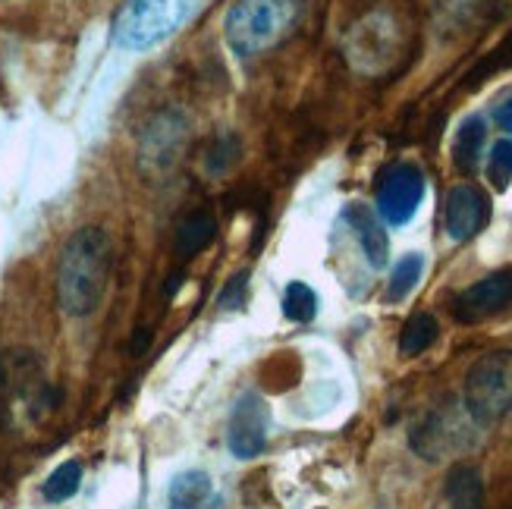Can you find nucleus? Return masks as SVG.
<instances>
[{"label":"nucleus","mask_w":512,"mask_h":509,"mask_svg":"<svg viewBox=\"0 0 512 509\" xmlns=\"http://www.w3.org/2000/svg\"><path fill=\"white\" fill-rule=\"evenodd\" d=\"M114 242L101 227H82L63 242L57 261V305L70 318H88L104 302Z\"/></svg>","instance_id":"f257e3e1"},{"label":"nucleus","mask_w":512,"mask_h":509,"mask_svg":"<svg viewBox=\"0 0 512 509\" xmlns=\"http://www.w3.org/2000/svg\"><path fill=\"white\" fill-rule=\"evenodd\" d=\"M57 393L44 378V365L32 349H7L0 356V418L7 428H29L48 418Z\"/></svg>","instance_id":"f03ea898"},{"label":"nucleus","mask_w":512,"mask_h":509,"mask_svg":"<svg viewBox=\"0 0 512 509\" xmlns=\"http://www.w3.org/2000/svg\"><path fill=\"white\" fill-rule=\"evenodd\" d=\"M299 0H236L224 19V38L239 57L277 48L299 19Z\"/></svg>","instance_id":"7ed1b4c3"},{"label":"nucleus","mask_w":512,"mask_h":509,"mask_svg":"<svg viewBox=\"0 0 512 509\" xmlns=\"http://www.w3.org/2000/svg\"><path fill=\"white\" fill-rule=\"evenodd\" d=\"M192 0H123L114 16V41L126 51H148L183 26Z\"/></svg>","instance_id":"20e7f679"},{"label":"nucleus","mask_w":512,"mask_h":509,"mask_svg":"<svg viewBox=\"0 0 512 509\" xmlns=\"http://www.w3.org/2000/svg\"><path fill=\"white\" fill-rule=\"evenodd\" d=\"M465 412L478 425H494L512 412V349H494L465 374Z\"/></svg>","instance_id":"39448f33"},{"label":"nucleus","mask_w":512,"mask_h":509,"mask_svg":"<svg viewBox=\"0 0 512 509\" xmlns=\"http://www.w3.org/2000/svg\"><path fill=\"white\" fill-rule=\"evenodd\" d=\"M478 422L469 412H459L453 406H440L434 412H428L421 422L412 428L409 444L412 450L428 459V462H440L443 456H453L472 447V428Z\"/></svg>","instance_id":"423d86ee"},{"label":"nucleus","mask_w":512,"mask_h":509,"mask_svg":"<svg viewBox=\"0 0 512 509\" xmlns=\"http://www.w3.org/2000/svg\"><path fill=\"white\" fill-rule=\"evenodd\" d=\"M425 198V173L415 164H393L377 183V214L390 227H406Z\"/></svg>","instance_id":"0eeeda50"},{"label":"nucleus","mask_w":512,"mask_h":509,"mask_svg":"<svg viewBox=\"0 0 512 509\" xmlns=\"http://www.w3.org/2000/svg\"><path fill=\"white\" fill-rule=\"evenodd\" d=\"M186 145V120L176 110H161L145 129H142V148H139V167L148 176H164L176 164Z\"/></svg>","instance_id":"6e6552de"},{"label":"nucleus","mask_w":512,"mask_h":509,"mask_svg":"<svg viewBox=\"0 0 512 509\" xmlns=\"http://www.w3.org/2000/svg\"><path fill=\"white\" fill-rule=\"evenodd\" d=\"M267 428H271V409L258 393H242L230 425H227V444L236 459H255L267 447Z\"/></svg>","instance_id":"1a4fd4ad"},{"label":"nucleus","mask_w":512,"mask_h":509,"mask_svg":"<svg viewBox=\"0 0 512 509\" xmlns=\"http://www.w3.org/2000/svg\"><path fill=\"white\" fill-rule=\"evenodd\" d=\"M509 305H512V268H500L472 283L469 290H462L453 302V315L462 324H478L506 312Z\"/></svg>","instance_id":"9d476101"},{"label":"nucleus","mask_w":512,"mask_h":509,"mask_svg":"<svg viewBox=\"0 0 512 509\" xmlns=\"http://www.w3.org/2000/svg\"><path fill=\"white\" fill-rule=\"evenodd\" d=\"M487 220H491V198H487L478 186L462 183L450 189L447 205H443V230L453 242H469L475 239Z\"/></svg>","instance_id":"9b49d317"},{"label":"nucleus","mask_w":512,"mask_h":509,"mask_svg":"<svg viewBox=\"0 0 512 509\" xmlns=\"http://www.w3.org/2000/svg\"><path fill=\"white\" fill-rule=\"evenodd\" d=\"M396 57V26L387 16H368L349 35V60L359 70H381L384 63Z\"/></svg>","instance_id":"f8f14e48"},{"label":"nucleus","mask_w":512,"mask_h":509,"mask_svg":"<svg viewBox=\"0 0 512 509\" xmlns=\"http://www.w3.org/2000/svg\"><path fill=\"white\" fill-rule=\"evenodd\" d=\"M343 220L349 224L352 236L359 239V249L365 255V261L371 268H387L390 261V239H387V230L381 227V220H377L365 205H349L343 211Z\"/></svg>","instance_id":"ddd939ff"},{"label":"nucleus","mask_w":512,"mask_h":509,"mask_svg":"<svg viewBox=\"0 0 512 509\" xmlns=\"http://www.w3.org/2000/svg\"><path fill=\"white\" fill-rule=\"evenodd\" d=\"M167 509H220V497L208 472H180L170 481Z\"/></svg>","instance_id":"4468645a"},{"label":"nucleus","mask_w":512,"mask_h":509,"mask_svg":"<svg viewBox=\"0 0 512 509\" xmlns=\"http://www.w3.org/2000/svg\"><path fill=\"white\" fill-rule=\"evenodd\" d=\"M443 500L450 509H481L484 506V481L472 462H456L443 481Z\"/></svg>","instance_id":"2eb2a0df"},{"label":"nucleus","mask_w":512,"mask_h":509,"mask_svg":"<svg viewBox=\"0 0 512 509\" xmlns=\"http://www.w3.org/2000/svg\"><path fill=\"white\" fill-rule=\"evenodd\" d=\"M217 236V220L208 214V211H192L180 220V227H176V255L183 258H192L198 252H205Z\"/></svg>","instance_id":"dca6fc26"},{"label":"nucleus","mask_w":512,"mask_h":509,"mask_svg":"<svg viewBox=\"0 0 512 509\" xmlns=\"http://www.w3.org/2000/svg\"><path fill=\"white\" fill-rule=\"evenodd\" d=\"M487 145V126L481 117H469L462 120V126L456 129V139H453V164L462 173H475L481 164V154Z\"/></svg>","instance_id":"f3484780"},{"label":"nucleus","mask_w":512,"mask_h":509,"mask_svg":"<svg viewBox=\"0 0 512 509\" xmlns=\"http://www.w3.org/2000/svg\"><path fill=\"white\" fill-rule=\"evenodd\" d=\"M437 334H440L437 318L428 315V312H418V315H412V318L406 321L403 334H399V352H403L406 359L421 356V352L434 346Z\"/></svg>","instance_id":"a211bd4d"},{"label":"nucleus","mask_w":512,"mask_h":509,"mask_svg":"<svg viewBox=\"0 0 512 509\" xmlns=\"http://www.w3.org/2000/svg\"><path fill=\"white\" fill-rule=\"evenodd\" d=\"M425 274V255L418 252H409L403 255L396 264H393V274H390V283H387V302H403Z\"/></svg>","instance_id":"6ab92c4d"},{"label":"nucleus","mask_w":512,"mask_h":509,"mask_svg":"<svg viewBox=\"0 0 512 509\" xmlns=\"http://www.w3.org/2000/svg\"><path fill=\"white\" fill-rule=\"evenodd\" d=\"M79 484H82V466L76 459H70V462H60V466L48 475L41 494L48 503H66L70 497H76Z\"/></svg>","instance_id":"aec40b11"},{"label":"nucleus","mask_w":512,"mask_h":509,"mask_svg":"<svg viewBox=\"0 0 512 509\" xmlns=\"http://www.w3.org/2000/svg\"><path fill=\"white\" fill-rule=\"evenodd\" d=\"M283 315L296 324H308L311 318L318 315V296L311 290L308 283H289L283 293Z\"/></svg>","instance_id":"412c9836"},{"label":"nucleus","mask_w":512,"mask_h":509,"mask_svg":"<svg viewBox=\"0 0 512 509\" xmlns=\"http://www.w3.org/2000/svg\"><path fill=\"white\" fill-rule=\"evenodd\" d=\"M487 176H491L494 189H506L512 180V142L503 139L491 148V158H487Z\"/></svg>","instance_id":"4be33fe9"},{"label":"nucleus","mask_w":512,"mask_h":509,"mask_svg":"<svg viewBox=\"0 0 512 509\" xmlns=\"http://www.w3.org/2000/svg\"><path fill=\"white\" fill-rule=\"evenodd\" d=\"M239 158V142L236 136H224V139H217L208 151V170L211 173H224L230 164H236Z\"/></svg>","instance_id":"5701e85b"},{"label":"nucleus","mask_w":512,"mask_h":509,"mask_svg":"<svg viewBox=\"0 0 512 509\" xmlns=\"http://www.w3.org/2000/svg\"><path fill=\"white\" fill-rule=\"evenodd\" d=\"M246 296H249V274L242 271V274H233L230 283L224 286V293H220V305L230 308V312H233V308H242Z\"/></svg>","instance_id":"b1692460"},{"label":"nucleus","mask_w":512,"mask_h":509,"mask_svg":"<svg viewBox=\"0 0 512 509\" xmlns=\"http://www.w3.org/2000/svg\"><path fill=\"white\" fill-rule=\"evenodd\" d=\"M494 123H497L503 132H509V136H512V92H506V95L494 104Z\"/></svg>","instance_id":"393cba45"}]
</instances>
